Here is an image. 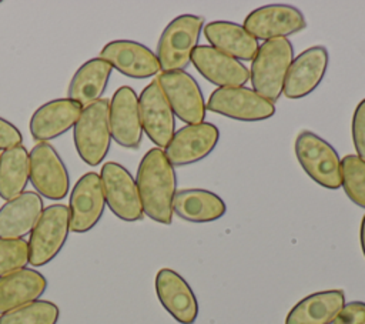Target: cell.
I'll use <instances>...</instances> for the list:
<instances>
[{
	"mask_svg": "<svg viewBox=\"0 0 365 324\" xmlns=\"http://www.w3.org/2000/svg\"><path fill=\"white\" fill-rule=\"evenodd\" d=\"M155 293L165 311L180 324H194L198 301L190 284L174 270L161 268L155 275Z\"/></svg>",
	"mask_w": 365,
	"mask_h": 324,
	"instance_id": "ac0fdd59",
	"label": "cell"
},
{
	"mask_svg": "<svg viewBox=\"0 0 365 324\" xmlns=\"http://www.w3.org/2000/svg\"><path fill=\"white\" fill-rule=\"evenodd\" d=\"M174 213L190 223H211L221 218L227 206L215 193L205 188H182L177 191Z\"/></svg>",
	"mask_w": 365,
	"mask_h": 324,
	"instance_id": "484cf974",
	"label": "cell"
},
{
	"mask_svg": "<svg viewBox=\"0 0 365 324\" xmlns=\"http://www.w3.org/2000/svg\"><path fill=\"white\" fill-rule=\"evenodd\" d=\"M341 171L345 194L354 204L365 208V161L356 154H348L341 160Z\"/></svg>",
	"mask_w": 365,
	"mask_h": 324,
	"instance_id": "f1b7e54d",
	"label": "cell"
},
{
	"mask_svg": "<svg viewBox=\"0 0 365 324\" xmlns=\"http://www.w3.org/2000/svg\"><path fill=\"white\" fill-rule=\"evenodd\" d=\"M110 100L100 98L84 107L73 127V140L78 157L88 166L96 167L107 157L111 146Z\"/></svg>",
	"mask_w": 365,
	"mask_h": 324,
	"instance_id": "3957f363",
	"label": "cell"
},
{
	"mask_svg": "<svg viewBox=\"0 0 365 324\" xmlns=\"http://www.w3.org/2000/svg\"><path fill=\"white\" fill-rule=\"evenodd\" d=\"M359 241H361L362 253H364V255H365V216L362 217V221H361V228H359Z\"/></svg>",
	"mask_w": 365,
	"mask_h": 324,
	"instance_id": "836d02e7",
	"label": "cell"
},
{
	"mask_svg": "<svg viewBox=\"0 0 365 324\" xmlns=\"http://www.w3.org/2000/svg\"><path fill=\"white\" fill-rule=\"evenodd\" d=\"M191 64L207 81L218 87H240L250 80L245 64L211 46H197Z\"/></svg>",
	"mask_w": 365,
	"mask_h": 324,
	"instance_id": "d6986e66",
	"label": "cell"
},
{
	"mask_svg": "<svg viewBox=\"0 0 365 324\" xmlns=\"http://www.w3.org/2000/svg\"><path fill=\"white\" fill-rule=\"evenodd\" d=\"M46 288V277L34 268L26 267L0 277V314L38 300Z\"/></svg>",
	"mask_w": 365,
	"mask_h": 324,
	"instance_id": "603a6c76",
	"label": "cell"
},
{
	"mask_svg": "<svg viewBox=\"0 0 365 324\" xmlns=\"http://www.w3.org/2000/svg\"><path fill=\"white\" fill-rule=\"evenodd\" d=\"M106 206L100 174L94 171L83 174L70 193V231L77 234L90 231L103 217Z\"/></svg>",
	"mask_w": 365,
	"mask_h": 324,
	"instance_id": "7c38bea8",
	"label": "cell"
},
{
	"mask_svg": "<svg viewBox=\"0 0 365 324\" xmlns=\"http://www.w3.org/2000/svg\"><path fill=\"white\" fill-rule=\"evenodd\" d=\"M113 67L101 57H94L83 63L73 74L67 96L83 108L101 98L107 88Z\"/></svg>",
	"mask_w": 365,
	"mask_h": 324,
	"instance_id": "cb8c5ba5",
	"label": "cell"
},
{
	"mask_svg": "<svg viewBox=\"0 0 365 324\" xmlns=\"http://www.w3.org/2000/svg\"><path fill=\"white\" fill-rule=\"evenodd\" d=\"M83 107L76 101L54 98L41 104L30 118V134L38 141H48L67 133L77 123Z\"/></svg>",
	"mask_w": 365,
	"mask_h": 324,
	"instance_id": "ffe728a7",
	"label": "cell"
},
{
	"mask_svg": "<svg viewBox=\"0 0 365 324\" xmlns=\"http://www.w3.org/2000/svg\"><path fill=\"white\" fill-rule=\"evenodd\" d=\"M202 29L204 17L195 14H181L165 26L155 50L161 71H180L191 63Z\"/></svg>",
	"mask_w": 365,
	"mask_h": 324,
	"instance_id": "277c9868",
	"label": "cell"
},
{
	"mask_svg": "<svg viewBox=\"0 0 365 324\" xmlns=\"http://www.w3.org/2000/svg\"><path fill=\"white\" fill-rule=\"evenodd\" d=\"M332 324H365V303H345Z\"/></svg>",
	"mask_w": 365,
	"mask_h": 324,
	"instance_id": "1f68e13d",
	"label": "cell"
},
{
	"mask_svg": "<svg viewBox=\"0 0 365 324\" xmlns=\"http://www.w3.org/2000/svg\"><path fill=\"white\" fill-rule=\"evenodd\" d=\"M292 60L294 47L288 39H274L259 44L250 69L252 90L275 103L284 91Z\"/></svg>",
	"mask_w": 365,
	"mask_h": 324,
	"instance_id": "7a4b0ae2",
	"label": "cell"
},
{
	"mask_svg": "<svg viewBox=\"0 0 365 324\" xmlns=\"http://www.w3.org/2000/svg\"><path fill=\"white\" fill-rule=\"evenodd\" d=\"M138 106L143 131L158 148H165L175 133V116L157 79L143 88Z\"/></svg>",
	"mask_w": 365,
	"mask_h": 324,
	"instance_id": "5bb4252c",
	"label": "cell"
},
{
	"mask_svg": "<svg viewBox=\"0 0 365 324\" xmlns=\"http://www.w3.org/2000/svg\"><path fill=\"white\" fill-rule=\"evenodd\" d=\"M29 163L30 183L40 197L60 201L68 194V170L51 144L37 143L29 153Z\"/></svg>",
	"mask_w": 365,
	"mask_h": 324,
	"instance_id": "52a82bcc",
	"label": "cell"
},
{
	"mask_svg": "<svg viewBox=\"0 0 365 324\" xmlns=\"http://www.w3.org/2000/svg\"><path fill=\"white\" fill-rule=\"evenodd\" d=\"M30 181L29 151L23 144L0 153V198L9 201L24 193Z\"/></svg>",
	"mask_w": 365,
	"mask_h": 324,
	"instance_id": "4316f807",
	"label": "cell"
},
{
	"mask_svg": "<svg viewBox=\"0 0 365 324\" xmlns=\"http://www.w3.org/2000/svg\"><path fill=\"white\" fill-rule=\"evenodd\" d=\"M29 243L24 238H0V277L26 268Z\"/></svg>",
	"mask_w": 365,
	"mask_h": 324,
	"instance_id": "f546056e",
	"label": "cell"
},
{
	"mask_svg": "<svg viewBox=\"0 0 365 324\" xmlns=\"http://www.w3.org/2000/svg\"><path fill=\"white\" fill-rule=\"evenodd\" d=\"M352 141L356 156L365 161V98L359 101L352 116Z\"/></svg>",
	"mask_w": 365,
	"mask_h": 324,
	"instance_id": "4dcf8cb0",
	"label": "cell"
},
{
	"mask_svg": "<svg viewBox=\"0 0 365 324\" xmlns=\"http://www.w3.org/2000/svg\"><path fill=\"white\" fill-rule=\"evenodd\" d=\"M211 47L242 61H252L258 51V40L251 36L244 26L232 21L217 20L202 29Z\"/></svg>",
	"mask_w": 365,
	"mask_h": 324,
	"instance_id": "7402d4cb",
	"label": "cell"
},
{
	"mask_svg": "<svg viewBox=\"0 0 365 324\" xmlns=\"http://www.w3.org/2000/svg\"><path fill=\"white\" fill-rule=\"evenodd\" d=\"M143 211L160 224H171L174 217V197L177 194V174L164 150L150 148L141 158L135 177Z\"/></svg>",
	"mask_w": 365,
	"mask_h": 324,
	"instance_id": "6da1fadb",
	"label": "cell"
},
{
	"mask_svg": "<svg viewBox=\"0 0 365 324\" xmlns=\"http://www.w3.org/2000/svg\"><path fill=\"white\" fill-rule=\"evenodd\" d=\"M244 29L257 40L287 39L307 27L305 17L299 9L291 4H267L252 10L244 19Z\"/></svg>",
	"mask_w": 365,
	"mask_h": 324,
	"instance_id": "8fae6325",
	"label": "cell"
},
{
	"mask_svg": "<svg viewBox=\"0 0 365 324\" xmlns=\"http://www.w3.org/2000/svg\"><path fill=\"white\" fill-rule=\"evenodd\" d=\"M44 210L36 191H24L0 207V238H23L30 234Z\"/></svg>",
	"mask_w": 365,
	"mask_h": 324,
	"instance_id": "44dd1931",
	"label": "cell"
},
{
	"mask_svg": "<svg viewBox=\"0 0 365 324\" xmlns=\"http://www.w3.org/2000/svg\"><path fill=\"white\" fill-rule=\"evenodd\" d=\"M345 305L342 290H325L299 300L287 314L285 324H332Z\"/></svg>",
	"mask_w": 365,
	"mask_h": 324,
	"instance_id": "d4e9b609",
	"label": "cell"
},
{
	"mask_svg": "<svg viewBox=\"0 0 365 324\" xmlns=\"http://www.w3.org/2000/svg\"><path fill=\"white\" fill-rule=\"evenodd\" d=\"M111 138L124 148H138L143 140L138 96L130 86L118 87L110 100Z\"/></svg>",
	"mask_w": 365,
	"mask_h": 324,
	"instance_id": "9a60e30c",
	"label": "cell"
},
{
	"mask_svg": "<svg viewBox=\"0 0 365 324\" xmlns=\"http://www.w3.org/2000/svg\"><path fill=\"white\" fill-rule=\"evenodd\" d=\"M329 63L324 46H312L294 57L287 73L282 94L287 98H302L311 94L322 81Z\"/></svg>",
	"mask_w": 365,
	"mask_h": 324,
	"instance_id": "e0dca14e",
	"label": "cell"
},
{
	"mask_svg": "<svg viewBox=\"0 0 365 324\" xmlns=\"http://www.w3.org/2000/svg\"><path fill=\"white\" fill-rule=\"evenodd\" d=\"M294 150L299 166L311 180L328 190L341 187V158L325 138L314 131L304 130L297 136Z\"/></svg>",
	"mask_w": 365,
	"mask_h": 324,
	"instance_id": "5b68a950",
	"label": "cell"
},
{
	"mask_svg": "<svg viewBox=\"0 0 365 324\" xmlns=\"http://www.w3.org/2000/svg\"><path fill=\"white\" fill-rule=\"evenodd\" d=\"M113 69L131 79H148L161 73L155 53L134 40L108 41L100 51Z\"/></svg>",
	"mask_w": 365,
	"mask_h": 324,
	"instance_id": "2e32d148",
	"label": "cell"
},
{
	"mask_svg": "<svg viewBox=\"0 0 365 324\" xmlns=\"http://www.w3.org/2000/svg\"><path fill=\"white\" fill-rule=\"evenodd\" d=\"M106 204L123 221H140L144 217L135 178L115 161L104 163L100 171Z\"/></svg>",
	"mask_w": 365,
	"mask_h": 324,
	"instance_id": "ba28073f",
	"label": "cell"
},
{
	"mask_svg": "<svg viewBox=\"0 0 365 324\" xmlns=\"http://www.w3.org/2000/svg\"><path fill=\"white\" fill-rule=\"evenodd\" d=\"M70 233V213L64 204L46 207L29 238V264L41 267L57 257Z\"/></svg>",
	"mask_w": 365,
	"mask_h": 324,
	"instance_id": "8992f818",
	"label": "cell"
},
{
	"mask_svg": "<svg viewBox=\"0 0 365 324\" xmlns=\"http://www.w3.org/2000/svg\"><path fill=\"white\" fill-rule=\"evenodd\" d=\"M207 110L238 121H261L275 114V104L250 87H218L207 101Z\"/></svg>",
	"mask_w": 365,
	"mask_h": 324,
	"instance_id": "9c48e42d",
	"label": "cell"
},
{
	"mask_svg": "<svg viewBox=\"0 0 365 324\" xmlns=\"http://www.w3.org/2000/svg\"><path fill=\"white\" fill-rule=\"evenodd\" d=\"M157 81L168 104L185 124H200L205 118L207 106L197 80L187 71H161Z\"/></svg>",
	"mask_w": 365,
	"mask_h": 324,
	"instance_id": "30bf717a",
	"label": "cell"
},
{
	"mask_svg": "<svg viewBox=\"0 0 365 324\" xmlns=\"http://www.w3.org/2000/svg\"><path fill=\"white\" fill-rule=\"evenodd\" d=\"M218 140L220 130L212 123L185 124L174 133L164 153L174 167H182L205 158L215 148Z\"/></svg>",
	"mask_w": 365,
	"mask_h": 324,
	"instance_id": "4fadbf2b",
	"label": "cell"
},
{
	"mask_svg": "<svg viewBox=\"0 0 365 324\" xmlns=\"http://www.w3.org/2000/svg\"><path fill=\"white\" fill-rule=\"evenodd\" d=\"M23 136L20 130L9 120L0 117V151L21 144Z\"/></svg>",
	"mask_w": 365,
	"mask_h": 324,
	"instance_id": "d6a6232c",
	"label": "cell"
},
{
	"mask_svg": "<svg viewBox=\"0 0 365 324\" xmlns=\"http://www.w3.org/2000/svg\"><path fill=\"white\" fill-rule=\"evenodd\" d=\"M60 308L53 301L36 300L0 314V324H57Z\"/></svg>",
	"mask_w": 365,
	"mask_h": 324,
	"instance_id": "83f0119b",
	"label": "cell"
}]
</instances>
